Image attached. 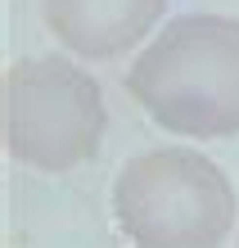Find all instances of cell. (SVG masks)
<instances>
[{
	"mask_svg": "<svg viewBox=\"0 0 239 248\" xmlns=\"http://www.w3.org/2000/svg\"><path fill=\"white\" fill-rule=\"evenodd\" d=\"M109 203L131 248H221L239 217L230 176L190 144L127 158Z\"/></svg>",
	"mask_w": 239,
	"mask_h": 248,
	"instance_id": "cell-2",
	"label": "cell"
},
{
	"mask_svg": "<svg viewBox=\"0 0 239 248\" xmlns=\"http://www.w3.org/2000/svg\"><path fill=\"white\" fill-rule=\"evenodd\" d=\"M104 91L77 59L36 54L5 68L0 144L32 171H72L104 149Z\"/></svg>",
	"mask_w": 239,
	"mask_h": 248,
	"instance_id": "cell-3",
	"label": "cell"
},
{
	"mask_svg": "<svg viewBox=\"0 0 239 248\" xmlns=\"http://www.w3.org/2000/svg\"><path fill=\"white\" fill-rule=\"evenodd\" d=\"M149 122L181 140L239 136V18L181 14L140 46L127 72Z\"/></svg>",
	"mask_w": 239,
	"mask_h": 248,
	"instance_id": "cell-1",
	"label": "cell"
},
{
	"mask_svg": "<svg viewBox=\"0 0 239 248\" xmlns=\"http://www.w3.org/2000/svg\"><path fill=\"white\" fill-rule=\"evenodd\" d=\"M167 0H41L50 36L72 59H117L162 27Z\"/></svg>",
	"mask_w": 239,
	"mask_h": 248,
	"instance_id": "cell-4",
	"label": "cell"
},
{
	"mask_svg": "<svg viewBox=\"0 0 239 248\" xmlns=\"http://www.w3.org/2000/svg\"><path fill=\"white\" fill-rule=\"evenodd\" d=\"M235 248H239V239H235Z\"/></svg>",
	"mask_w": 239,
	"mask_h": 248,
	"instance_id": "cell-5",
	"label": "cell"
}]
</instances>
